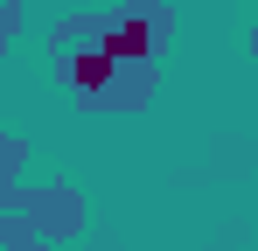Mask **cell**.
<instances>
[{"label":"cell","mask_w":258,"mask_h":251,"mask_svg":"<svg viewBox=\"0 0 258 251\" xmlns=\"http://www.w3.org/2000/svg\"><path fill=\"white\" fill-rule=\"evenodd\" d=\"M56 77L84 112H112L119 119V112H147V98L161 91V63H119V56L77 42V49L56 56Z\"/></svg>","instance_id":"obj_1"},{"label":"cell","mask_w":258,"mask_h":251,"mask_svg":"<svg viewBox=\"0 0 258 251\" xmlns=\"http://www.w3.org/2000/svg\"><path fill=\"white\" fill-rule=\"evenodd\" d=\"M174 42V7L168 0H126L119 14H91V49L119 63H161Z\"/></svg>","instance_id":"obj_2"},{"label":"cell","mask_w":258,"mask_h":251,"mask_svg":"<svg viewBox=\"0 0 258 251\" xmlns=\"http://www.w3.org/2000/svg\"><path fill=\"white\" fill-rule=\"evenodd\" d=\"M35 230H42V244H63V237H77L84 230V196L70 189V181H14V203Z\"/></svg>","instance_id":"obj_3"},{"label":"cell","mask_w":258,"mask_h":251,"mask_svg":"<svg viewBox=\"0 0 258 251\" xmlns=\"http://www.w3.org/2000/svg\"><path fill=\"white\" fill-rule=\"evenodd\" d=\"M21 167H28V147H21L14 133H0V209L14 203V181H21Z\"/></svg>","instance_id":"obj_4"},{"label":"cell","mask_w":258,"mask_h":251,"mask_svg":"<svg viewBox=\"0 0 258 251\" xmlns=\"http://www.w3.org/2000/svg\"><path fill=\"white\" fill-rule=\"evenodd\" d=\"M0 244L7 251H42V230H35L21 209H0Z\"/></svg>","instance_id":"obj_5"},{"label":"cell","mask_w":258,"mask_h":251,"mask_svg":"<svg viewBox=\"0 0 258 251\" xmlns=\"http://www.w3.org/2000/svg\"><path fill=\"white\" fill-rule=\"evenodd\" d=\"M21 35V0H0V49Z\"/></svg>","instance_id":"obj_6"},{"label":"cell","mask_w":258,"mask_h":251,"mask_svg":"<svg viewBox=\"0 0 258 251\" xmlns=\"http://www.w3.org/2000/svg\"><path fill=\"white\" fill-rule=\"evenodd\" d=\"M42 251H49V244H42Z\"/></svg>","instance_id":"obj_7"}]
</instances>
